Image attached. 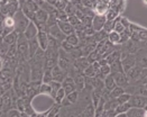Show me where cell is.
<instances>
[{"label":"cell","instance_id":"cell-38","mask_svg":"<svg viewBox=\"0 0 147 117\" xmlns=\"http://www.w3.org/2000/svg\"><path fill=\"white\" fill-rule=\"evenodd\" d=\"M115 117H127V114L126 113H119V114H116Z\"/></svg>","mask_w":147,"mask_h":117},{"label":"cell","instance_id":"cell-22","mask_svg":"<svg viewBox=\"0 0 147 117\" xmlns=\"http://www.w3.org/2000/svg\"><path fill=\"white\" fill-rule=\"evenodd\" d=\"M65 96H66V94H65L64 89H63V88L61 87V88L57 90V93H56V95H55V97L53 98V99H54V101H55V104H57V105H61L62 100L65 98Z\"/></svg>","mask_w":147,"mask_h":117},{"label":"cell","instance_id":"cell-11","mask_svg":"<svg viewBox=\"0 0 147 117\" xmlns=\"http://www.w3.org/2000/svg\"><path fill=\"white\" fill-rule=\"evenodd\" d=\"M37 33H38V29H37L36 25L33 23V22H29V24L27 25L26 29L24 31V36L27 39H33V38H36Z\"/></svg>","mask_w":147,"mask_h":117},{"label":"cell","instance_id":"cell-8","mask_svg":"<svg viewBox=\"0 0 147 117\" xmlns=\"http://www.w3.org/2000/svg\"><path fill=\"white\" fill-rule=\"evenodd\" d=\"M51 72H52L53 81H57V82H60V83H62V81L67 77V72L64 70H62L57 64L51 69Z\"/></svg>","mask_w":147,"mask_h":117},{"label":"cell","instance_id":"cell-40","mask_svg":"<svg viewBox=\"0 0 147 117\" xmlns=\"http://www.w3.org/2000/svg\"><path fill=\"white\" fill-rule=\"evenodd\" d=\"M3 107V101H2V97H0V110H2Z\"/></svg>","mask_w":147,"mask_h":117},{"label":"cell","instance_id":"cell-32","mask_svg":"<svg viewBox=\"0 0 147 117\" xmlns=\"http://www.w3.org/2000/svg\"><path fill=\"white\" fill-rule=\"evenodd\" d=\"M129 98H130V95L127 94V93H123V94L120 95L119 97H117L116 100H117L118 104H126V103L129 101Z\"/></svg>","mask_w":147,"mask_h":117},{"label":"cell","instance_id":"cell-34","mask_svg":"<svg viewBox=\"0 0 147 117\" xmlns=\"http://www.w3.org/2000/svg\"><path fill=\"white\" fill-rule=\"evenodd\" d=\"M39 94H51V87H49V83H40L39 86Z\"/></svg>","mask_w":147,"mask_h":117},{"label":"cell","instance_id":"cell-10","mask_svg":"<svg viewBox=\"0 0 147 117\" xmlns=\"http://www.w3.org/2000/svg\"><path fill=\"white\" fill-rule=\"evenodd\" d=\"M49 36H52V37H54L55 39H57L59 42H63V41H65V37L66 36L64 35L63 33L61 32V29L59 28V26H57V24L56 25H53V26H49L47 27V32H46Z\"/></svg>","mask_w":147,"mask_h":117},{"label":"cell","instance_id":"cell-15","mask_svg":"<svg viewBox=\"0 0 147 117\" xmlns=\"http://www.w3.org/2000/svg\"><path fill=\"white\" fill-rule=\"evenodd\" d=\"M126 114H127V117H146V108L130 107Z\"/></svg>","mask_w":147,"mask_h":117},{"label":"cell","instance_id":"cell-30","mask_svg":"<svg viewBox=\"0 0 147 117\" xmlns=\"http://www.w3.org/2000/svg\"><path fill=\"white\" fill-rule=\"evenodd\" d=\"M53 81V78H52V72L51 70H44L43 72V77H42V83H47Z\"/></svg>","mask_w":147,"mask_h":117},{"label":"cell","instance_id":"cell-18","mask_svg":"<svg viewBox=\"0 0 147 117\" xmlns=\"http://www.w3.org/2000/svg\"><path fill=\"white\" fill-rule=\"evenodd\" d=\"M103 86H105V89L108 90V91H111L115 87H116V82L113 80V77L112 74H108L107 77H105L103 79Z\"/></svg>","mask_w":147,"mask_h":117},{"label":"cell","instance_id":"cell-37","mask_svg":"<svg viewBox=\"0 0 147 117\" xmlns=\"http://www.w3.org/2000/svg\"><path fill=\"white\" fill-rule=\"evenodd\" d=\"M3 67H5V58L0 56V71L3 69Z\"/></svg>","mask_w":147,"mask_h":117},{"label":"cell","instance_id":"cell-41","mask_svg":"<svg viewBox=\"0 0 147 117\" xmlns=\"http://www.w3.org/2000/svg\"><path fill=\"white\" fill-rule=\"evenodd\" d=\"M56 117H60V116H59V115H57V116H56Z\"/></svg>","mask_w":147,"mask_h":117},{"label":"cell","instance_id":"cell-6","mask_svg":"<svg viewBox=\"0 0 147 117\" xmlns=\"http://www.w3.org/2000/svg\"><path fill=\"white\" fill-rule=\"evenodd\" d=\"M135 63L137 67L145 69L146 68V47H142L139 51H137L135 54Z\"/></svg>","mask_w":147,"mask_h":117},{"label":"cell","instance_id":"cell-12","mask_svg":"<svg viewBox=\"0 0 147 117\" xmlns=\"http://www.w3.org/2000/svg\"><path fill=\"white\" fill-rule=\"evenodd\" d=\"M62 88L64 89V91H65V94H70V93H72L74 90H76V86H75V83H74V80L71 78V77H66L61 83Z\"/></svg>","mask_w":147,"mask_h":117},{"label":"cell","instance_id":"cell-13","mask_svg":"<svg viewBox=\"0 0 147 117\" xmlns=\"http://www.w3.org/2000/svg\"><path fill=\"white\" fill-rule=\"evenodd\" d=\"M36 39L38 42V45L42 50H46V47L49 45V35L46 32H42V31H38L36 36Z\"/></svg>","mask_w":147,"mask_h":117},{"label":"cell","instance_id":"cell-33","mask_svg":"<svg viewBox=\"0 0 147 117\" xmlns=\"http://www.w3.org/2000/svg\"><path fill=\"white\" fill-rule=\"evenodd\" d=\"M67 22H69V23H70L71 25H72V26H73L74 29H75V28H76V27H78V26H79V25L81 24L80 19H79V18H78V17H76L75 15L69 16V18H67Z\"/></svg>","mask_w":147,"mask_h":117},{"label":"cell","instance_id":"cell-19","mask_svg":"<svg viewBox=\"0 0 147 117\" xmlns=\"http://www.w3.org/2000/svg\"><path fill=\"white\" fill-rule=\"evenodd\" d=\"M65 42H67L70 45L75 47V46H79L80 38H79V36L76 35V33L74 32V33H72V34H70V35H67L65 37Z\"/></svg>","mask_w":147,"mask_h":117},{"label":"cell","instance_id":"cell-9","mask_svg":"<svg viewBox=\"0 0 147 117\" xmlns=\"http://www.w3.org/2000/svg\"><path fill=\"white\" fill-rule=\"evenodd\" d=\"M120 61H121V65H123V69L125 73H127L130 69H133L136 65L135 55H134V54H130V53H128V54L123 58H121Z\"/></svg>","mask_w":147,"mask_h":117},{"label":"cell","instance_id":"cell-31","mask_svg":"<svg viewBox=\"0 0 147 117\" xmlns=\"http://www.w3.org/2000/svg\"><path fill=\"white\" fill-rule=\"evenodd\" d=\"M130 108V106L128 103H126V104H118L117 107L115 108V112H116V114H119V113H127V110Z\"/></svg>","mask_w":147,"mask_h":117},{"label":"cell","instance_id":"cell-27","mask_svg":"<svg viewBox=\"0 0 147 117\" xmlns=\"http://www.w3.org/2000/svg\"><path fill=\"white\" fill-rule=\"evenodd\" d=\"M101 58V55L99 54L98 52L94 50V51H92L88 56H86V60H88V62L91 64V63H93V62H96V61H99Z\"/></svg>","mask_w":147,"mask_h":117},{"label":"cell","instance_id":"cell-26","mask_svg":"<svg viewBox=\"0 0 147 117\" xmlns=\"http://www.w3.org/2000/svg\"><path fill=\"white\" fill-rule=\"evenodd\" d=\"M115 23H116V19H113V20H109V19H107L106 20V23L103 25V28H102V31H105L107 34L108 33H110L113 31V27H115Z\"/></svg>","mask_w":147,"mask_h":117},{"label":"cell","instance_id":"cell-2","mask_svg":"<svg viewBox=\"0 0 147 117\" xmlns=\"http://www.w3.org/2000/svg\"><path fill=\"white\" fill-rule=\"evenodd\" d=\"M17 46V56L20 58V61H28V39L24 34H18V38L16 42Z\"/></svg>","mask_w":147,"mask_h":117},{"label":"cell","instance_id":"cell-3","mask_svg":"<svg viewBox=\"0 0 147 117\" xmlns=\"http://www.w3.org/2000/svg\"><path fill=\"white\" fill-rule=\"evenodd\" d=\"M128 104L130 107H134V108H146L147 97L140 96V95H130Z\"/></svg>","mask_w":147,"mask_h":117},{"label":"cell","instance_id":"cell-36","mask_svg":"<svg viewBox=\"0 0 147 117\" xmlns=\"http://www.w3.org/2000/svg\"><path fill=\"white\" fill-rule=\"evenodd\" d=\"M7 117H20V113L16 108H13L7 112Z\"/></svg>","mask_w":147,"mask_h":117},{"label":"cell","instance_id":"cell-35","mask_svg":"<svg viewBox=\"0 0 147 117\" xmlns=\"http://www.w3.org/2000/svg\"><path fill=\"white\" fill-rule=\"evenodd\" d=\"M56 18H57V20H60V22H67L69 16L65 14L64 10H57V12H56Z\"/></svg>","mask_w":147,"mask_h":117},{"label":"cell","instance_id":"cell-7","mask_svg":"<svg viewBox=\"0 0 147 117\" xmlns=\"http://www.w3.org/2000/svg\"><path fill=\"white\" fill-rule=\"evenodd\" d=\"M47 18H49V14L45 12L44 9L39 8V9L35 12V15H34V20H33V23L36 25V27H39V26L46 24Z\"/></svg>","mask_w":147,"mask_h":117},{"label":"cell","instance_id":"cell-29","mask_svg":"<svg viewBox=\"0 0 147 117\" xmlns=\"http://www.w3.org/2000/svg\"><path fill=\"white\" fill-rule=\"evenodd\" d=\"M83 74H84V77H86V78H93V77L97 76V72L94 71V69L92 68V65L90 64V65H88L86 69L83 70Z\"/></svg>","mask_w":147,"mask_h":117},{"label":"cell","instance_id":"cell-16","mask_svg":"<svg viewBox=\"0 0 147 117\" xmlns=\"http://www.w3.org/2000/svg\"><path fill=\"white\" fill-rule=\"evenodd\" d=\"M38 48H39V45H38V42H37L36 38L28 39V56H29V58H32L34 56V54L36 53Z\"/></svg>","mask_w":147,"mask_h":117},{"label":"cell","instance_id":"cell-5","mask_svg":"<svg viewBox=\"0 0 147 117\" xmlns=\"http://www.w3.org/2000/svg\"><path fill=\"white\" fill-rule=\"evenodd\" d=\"M106 20H107L106 15H103V14H96V15L93 16V18H92V22H91V26H92V28L94 29V32L102 31Z\"/></svg>","mask_w":147,"mask_h":117},{"label":"cell","instance_id":"cell-25","mask_svg":"<svg viewBox=\"0 0 147 117\" xmlns=\"http://www.w3.org/2000/svg\"><path fill=\"white\" fill-rule=\"evenodd\" d=\"M64 12H65V14H66L67 16H72V15H74L75 12H76V8H75V6H74L72 2L67 1V2H66V5H65Z\"/></svg>","mask_w":147,"mask_h":117},{"label":"cell","instance_id":"cell-1","mask_svg":"<svg viewBox=\"0 0 147 117\" xmlns=\"http://www.w3.org/2000/svg\"><path fill=\"white\" fill-rule=\"evenodd\" d=\"M12 18H13V23H15V32L17 34H23L30 20L25 16L20 8L16 12V14L12 16Z\"/></svg>","mask_w":147,"mask_h":117},{"label":"cell","instance_id":"cell-20","mask_svg":"<svg viewBox=\"0 0 147 117\" xmlns=\"http://www.w3.org/2000/svg\"><path fill=\"white\" fill-rule=\"evenodd\" d=\"M108 42H110L113 45H119V41H120V34L112 31L110 33H108V37H107Z\"/></svg>","mask_w":147,"mask_h":117},{"label":"cell","instance_id":"cell-28","mask_svg":"<svg viewBox=\"0 0 147 117\" xmlns=\"http://www.w3.org/2000/svg\"><path fill=\"white\" fill-rule=\"evenodd\" d=\"M83 116L84 117H94V107L90 103L88 104L86 109L83 110Z\"/></svg>","mask_w":147,"mask_h":117},{"label":"cell","instance_id":"cell-17","mask_svg":"<svg viewBox=\"0 0 147 117\" xmlns=\"http://www.w3.org/2000/svg\"><path fill=\"white\" fill-rule=\"evenodd\" d=\"M17 38H18V34L13 31V32H11V33H9V34H7V35H5L2 37V42H3L6 45L10 46L12 44H16Z\"/></svg>","mask_w":147,"mask_h":117},{"label":"cell","instance_id":"cell-39","mask_svg":"<svg viewBox=\"0 0 147 117\" xmlns=\"http://www.w3.org/2000/svg\"><path fill=\"white\" fill-rule=\"evenodd\" d=\"M6 91H5V89H3V87L0 84V97H2L3 96V94H5Z\"/></svg>","mask_w":147,"mask_h":117},{"label":"cell","instance_id":"cell-14","mask_svg":"<svg viewBox=\"0 0 147 117\" xmlns=\"http://www.w3.org/2000/svg\"><path fill=\"white\" fill-rule=\"evenodd\" d=\"M57 26H59V28L61 29V32L65 36L70 35V34L75 32L74 27L69 22H60V20H57Z\"/></svg>","mask_w":147,"mask_h":117},{"label":"cell","instance_id":"cell-24","mask_svg":"<svg viewBox=\"0 0 147 117\" xmlns=\"http://www.w3.org/2000/svg\"><path fill=\"white\" fill-rule=\"evenodd\" d=\"M125 93V89L123 88H120V87H118V86H116L111 91H109V94H110V98L112 99H116L117 97H119L120 95H123Z\"/></svg>","mask_w":147,"mask_h":117},{"label":"cell","instance_id":"cell-23","mask_svg":"<svg viewBox=\"0 0 147 117\" xmlns=\"http://www.w3.org/2000/svg\"><path fill=\"white\" fill-rule=\"evenodd\" d=\"M49 87H51V94H49V96H52L53 98L55 97V95H56V93H57V90L61 88V83L57 81H52L49 82Z\"/></svg>","mask_w":147,"mask_h":117},{"label":"cell","instance_id":"cell-21","mask_svg":"<svg viewBox=\"0 0 147 117\" xmlns=\"http://www.w3.org/2000/svg\"><path fill=\"white\" fill-rule=\"evenodd\" d=\"M110 67V71L111 73H118V72H123V65H121V61L120 60H117L115 62H112L109 64Z\"/></svg>","mask_w":147,"mask_h":117},{"label":"cell","instance_id":"cell-4","mask_svg":"<svg viewBox=\"0 0 147 117\" xmlns=\"http://www.w3.org/2000/svg\"><path fill=\"white\" fill-rule=\"evenodd\" d=\"M111 74H112L113 80H115V82H116V86H118V87H120V88H123V89H126V88L130 84V82H129V80H128V77L126 76L125 72L111 73Z\"/></svg>","mask_w":147,"mask_h":117}]
</instances>
